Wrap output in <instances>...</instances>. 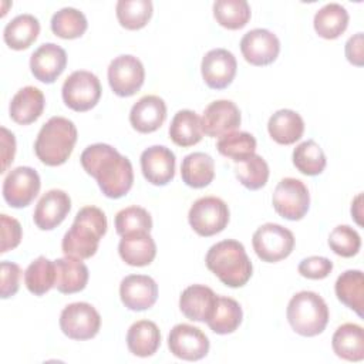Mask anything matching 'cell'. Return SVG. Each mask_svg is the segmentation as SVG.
Segmentation results:
<instances>
[{
  "label": "cell",
  "mask_w": 364,
  "mask_h": 364,
  "mask_svg": "<svg viewBox=\"0 0 364 364\" xmlns=\"http://www.w3.org/2000/svg\"><path fill=\"white\" fill-rule=\"evenodd\" d=\"M336 296L348 309L363 317L364 276L361 270H346L336 280Z\"/></svg>",
  "instance_id": "obj_32"
},
{
  "label": "cell",
  "mask_w": 364,
  "mask_h": 364,
  "mask_svg": "<svg viewBox=\"0 0 364 364\" xmlns=\"http://www.w3.org/2000/svg\"><path fill=\"white\" fill-rule=\"evenodd\" d=\"M107 216L97 206L81 208L71 228L63 237L61 249L65 256L90 259L98 250V243L107 232Z\"/></svg>",
  "instance_id": "obj_2"
},
{
  "label": "cell",
  "mask_w": 364,
  "mask_h": 364,
  "mask_svg": "<svg viewBox=\"0 0 364 364\" xmlns=\"http://www.w3.org/2000/svg\"><path fill=\"white\" fill-rule=\"evenodd\" d=\"M240 121V111L235 102L229 100H218L205 108L202 129L208 136H223L237 129Z\"/></svg>",
  "instance_id": "obj_16"
},
{
  "label": "cell",
  "mask_w": 364,
  "mask_h": 364,
  "mask_svg": "<svg viewBox=\"0 0 364 364\" xmlns=\"http://www.w3.org/2000/svg\"><path fill=\"white\" fill-rule=\"evenodd\" d=\"M346 57L347 60L357 67L364 64V53H363V33H357L351 36L346 43Z\"/></svg>",
  "instance_id": "obj_47"
},
{
  "label": "cell",
  "mask_w": 364,
  "mask_h": 364,
  "mask_svg": "<svg viewBox=\"0 0 364 364\" xmlns=\"http://www.w3.org/2000/svg\"><path fill=\"white\" fill-rule=\"evenodd\" d=\"M169 136L173 144L182 148L198 144L203 136L202 118L191 109L178 111L171 121Z\"/></svg>",
  "instance_id": "obj_29"
},
{
  "label": "cell",
  "mask_w": 364,
  "mask_h": 364,
  "mask_svg": "<svg viewBox=\"0 0 364 364\" xmlns=\"http://www.w3.org/2000/svg\"><path fill=\"white\" fill-rule=\"evenodd\" d=\"M331 347L337 357L347 361H361L364 358V331L354 323L341 324L333 334Z\"/></svg>",
  "instance_id": "obj_26"
},
{
  "label": "cell",
  "mask_w": 364,
  "mask_h": 364,
  "mask_svg": "<svg viewBox=\"0 0 364 364\" xmlns=\"http://www.w3.org/2000/svg\"><path fill=\"white\" fill-rule=\"evenodd\" d=\"M46 100L41 90L33 85L20 88L10 101V117L20 125H28L40 118L44 111Z\"/></svg>",
  "instance_id": "obj_23"
},
{
  "label": "cell",
  "mask_w": 364,
  "mask_h": 364,
  "mask_svg": "<svg viewBox=\"0 0 364 364\" xmlns=\"http://www.w3.org/2000/svg\"><path fill=\"white\" fill-rule=\"evenodd\" d=\"M24 283L34 296L46 294L55 287V264L46 256H38L24 272Z\"/></svg>",
  "instance_id": "obj_35"
},
{
  "label": "cell",
  "mask_w": 364,
  "mask_h": 364,
  "mask_svg": "<svg viewBox=\"0 0 364 364\" xmlns=\"http://www.w3.org/2000/svg\"><path fill=\"white\" fill-rule=\"evenodd\" d=\"M41 186L37 171L30 166L11 169L3 182V198L11 208L28 206Z\"/></svg>",
  "instance_id": "obj_12"
},
{
  "label": "cell",
  "mask_w": 364,
  "mask_h": 364,
  "mask_svg": "<svg viewBox=\"0 0 364 364\" xmlns=\"http://www.w3.org/2000/svg\"><path fill=\"white\" fill-rule=\"evenodd\" d=\"M216 148L223 156H228L235 162H239L255 154L256 139L252 134L245 131L229 132L219 138Z\"/></svg>",
  "instance_id": "obj_41"
},
{
  "label": "cell",
  "mask_w": 364,
  "mask_h": 364,
  "mask_svg": "<svg viewBox=\"0 0 364 364\" xmlns=\"http://www.w3.org/2000/svg\"><path fill=\"white\" fill-rule=\"evenodd\" d=\"M70 209L71 199L68 193L61 189H51L40 198L33 213V220L38 229L51 230L65 219Z\"/></svg>",
  "instance_id": "obj_20"
},
{
  "label": "cell",
  "mask_w": 364,
  "mask_h": 364,
  "mask_svg": "<svg viewBox=\"0 0 364 364\" xmlns=\"http://www.w3.org/2000/svg\"><path fill=\"white\" fill-rule=\"evenodd\" d=\"M205 262L206 267L228 287H242L252 277V262L245 246L235 239H226L210 246Z\"/></svg>",
  "instance_id": "obj_3"
},
{
  "label": "cell",
  "mask_w": 364,
  "mask_h": 364,
  "mask_svg": "<svg viewBox=\"0 0 364 364\" xmlns=\"http://www.w3.org/2000/svg\"><path fill=\"white\" fill-rule=\"evenodd\" d=\"M118 253L129 266H146L156 256V245L149 232H134L121 236Z\"/></svg>",
  "instance_id": "obj_24"
},
{
  "label": "cell",
  "mask_w": 364,
  "mask_h": 364,
  "mask_svg": "<svg viewBox=\"0 0 364 364\" xmlns=\"http://www.w3.org/2000/svg\"><path fill=\"white\" fill-rule=\"evenodd\" d=\"M235 173L245 188L257 191L263 188L269 179V165L260 155L253 154L243 161L235 162Z\"/></svg>",
  "instance_id": "obj_39"
},
{
  "label": "cell",
  "mask_w": 364,
  "mask_h": 364,
  "mask_svg": "<svg viewBox=\"0 0 364 364\" xmlns=\"http://www.w3.org/2000/svg\"><path fill=\"white\" fill-rule=\"evenodd\" d=\"M151 0H119L115 6L117 18L127 30H139L152 16Z\"/></svg>",
  "instance_id": "obj_40"
},
{
  "label": "cell",
  "mask_w": 364,
  "mask_h": 364,
  "mask_svg": "<svg viewBox=\"0 0 364 364\" xmlns=\"http://www.w3.org/2000/svg\"><path fill=\"white\" fill-rule=\"evenodd\" d=\"M361 199H363V195L358 193L355 196V199L353 200V203H351V215L354 216V219L358 225H361V219H360V216H361Z\"/></svg>",
  "instance_id": "obj_49"
},
{
  "label": "cell",
  "mask_w": 364,
  "mask_h": 364,
  "mask_svg": "<svg viewBox=\"0 0 364 364\" xmlns=\"http://www.w3.org/2000/svg\"><path fill=\"white\" fill-rule=\"evenodd\" d=\"M80 161L84 171L97 181L107 198H122L132 188V164L114 146L102 142L92 144L82 151Z\"/></svg>",
  "instance_id": "obj_1"
},
{
  "label": "cell",
  "mask_w": 364,
  "mask_h": 364,
  "mask_svg": "<svg viewBox=\"0 0 364 364\" xmlns=\"http://www.w3.org/2000/svg\"><path fill=\"white\" fill-rule=\"evenodd\" d=\"M166 119L165 101L158 95H144L131 108L129 122L141 134L156 131Z\"/></svg>",
  "instance_id": "obj_21"
},
{
  "label": "cell",
  "mask_w": 364,
  "mask_h": 364,
  "mask_svg": "<svg viewBox=\"0 0 364 364\" xmlns=\"http://www.w3.org/2000/svg\"><path fill=\"white\" fill-rule=\"evenodd\" d=\"M55 287L60 293L73 294L85 289L88 282V267L81 259L65 256L54 260Z\"/></svg>",
  "instance_id": "obj_25"
},
{
  "label": "cell",
  "mask_w": 364,
  "mask_h": 364,
  "mask_svg": "<svg viewBox=\"0 0 364 364\" xmlns=\"http://www.w3.org/2000/svg\"><path fill=\"white\" fill-rule=\"evenodd\" d=\"M101 84L95 74L78 70L65 78L61 95L68 108L84 112L97 105L101 98Z\"/></svg>",
  "instance_id": "obj_8"
},
{
  "label": "cell",
  "mask_w": 364,
  "mask_h": 364,
  "mask_svg": "<svg viewBox=\"0 0 364 364\" xmlns=\"http://www.w3.org/2000/svg\"><path fill=\"white\" fill-rule=\"evenodd\" d=\"M267 131L277 144L291 145L303 136L304 121L293 109H279L269 118Z\"/></svg>",
  "instance_id": "obj_27"
},
{
  "label": "cell",
  "mask_w": 364,
  "mask_h": 364,
  "mask_svg": "<svg viewBox=\"0 0 364 364\" xmlns=\"http://www.w3.org/2000/svg\"><path fill=\"white\" fill-rule=\"evenodd\" d=\"M236 58L226 48H213L208 51L200 64L203 81L213 90H223L230 85L236 75Z\"/></svg>",
  "instance_id": "obj_15"
},
{
  "label": "cell",
  "mask_w": 364,
  "mask_h": 364,
  "mask_svg": "<svg viewBox=\"0 0 364 364\" xmlns=\"http://www.w3.org/2000/svg\"><path fill=\"white\" fill-rule=\"evenodd\" d=\"M326 164L327 159L321 146L313 139L299 144L293 151V165L304 175H320L324 171Z\"/></svg>",
  "instance_id": "obj_38"
},
{
  "label": "cell",
  "mask_w": 364,
  "mask_h": 364,
  "mask_svg": "<svg viewBox=\"0 0 364 364\" xmlns=\"http://www.w3.org/2000/svg\"><path fill=\"white\" fill-rule=\"evenodd\" d=\"M242 318V307L235 299L218 296L216 304L206 324L216 334H230L240 326Z\"/></svg>",
  "instance_id": "obj_33"
},
{
  "label": "cell",
  "mask_w": 364,
  "mask_h": 364,
  "mask_svg": "<svg viewBox=\"0 0 364 364\" xmlns=\"http://www.w3.org/2000/svg\"><path fill=\"white\" fill-rule=\"evenodd\" d=\"M272 203L274 210L287 220H300L309 210L307 186L296 178H283L274 188Z\"/></svg>",
  "instance_id": "obj_10"
},
{
  "label": "cell",
  "mask_w": 364,
  "mask_h": 364,
  "mask_svg": "<svg viewBox=\"0 0 364 364\" xmlns=\"http://www.w3.org/2000/svg\"><path fill=\"white\" fill-rule=\"evenodd\" d=\"M188 220L199 236H213L220 233L229 223V208L216 196H203L193 202Z\"/></svg>",
  "instance_id": "obj_6"
},
{
  "label": "cell",
  "mask_w": 364,
  "mask_h": 364,
  "mask_svg": "<svg viewBox=\"0 0 364 364\" xmlns=\"http://www.w3.org/2000/svg\"><path fill=\"white\" fill-rule=\"evenodd\" d=\"M141 169L149 183L164 186L175 176V154L164 145H152L141 154Z\"/></svg>",
  "instance_id": "obj_18"
},
{
  "label": "cell",
  "mask_w": 364,
  "mask_h": 364,
  "mask_svg": "<svg viewBox=\"0 0 364 364\" xmlns=\"http://www.w3.org/2000/svg\"><path fill=\"white\" fill-rule=\"evenodd\" d=\"M213 16L222 27L239 30L250 20V6L246 0H216Z\"/></svg>",
  "instance_id": "obj_37"
},
{
  "label": "cell",
  "mask_w": 364,
  "mask_h": 364,
  "mask_svg": "<svg viewBox=\"0 0 364 364\" xmlns=\"http://www.w3.org/2000/svg\"><path fill=\"white\" fill-rule=\"evenodd\" d=\"M313 26L320 37L326 40H334L346 31L348 26V13L341 4L328 3L317 10L314 14Z\"/></svg>",
  "instance_id": "obj_34"
},
{
  "label": "cell",
  "mask_w": 364,
  "mask_h": 364,
  "mask_svg": "<svg viewBox=\"0 0 364 364\" xmlns=\"http://www.w3.org/2000/svg\"><path fill=\"white\" fill-rule=\"evenodd\" d=\"M51 31L64 40L81 37L87 27V18L82 11L74 7H63L51 17Z\"/></svg>",
  "instance_id": "obj_36"
},
{
  "label": "cell",
  "mask_w": 364,
  "mask_h": 364,
  "mask_svg": "<svg viewBox=\"0 0 364 364\" xmlns=\"http://www.w3.org/2000/svg\"><path fill=\"white\" fill-rule=\"evenodd\" d=\"M67 65V53L54 43L41 44L30 57V70L36 80L51 84Z\"/></svg>",
  "instance_id": "obj_19"
},
{
  "label": "cell",
  "mask_w": 364,
  "mask_h": 364,
  "mask_svg": "<svg viewBox=\"0 0 364 364\" xmlns=\"http://www.w3.org/2000/svg\"><path fill=\"white\" fill-rule=\"evenodd\" d=\"M240 51L252 65H269L280 53V41L276 34L266 28H253L240 40Z\"/></svg>",
  "instance_id": "obj_14"
},
{
  "label": "cell",
  "mask_w": 364,
  "mask_h": 364,
  "mask_svg": "<svg viewBox=\"0 0 364 364\" xmlns=\"http://www.w3.org/2000/svg\"><path fill=\"white\" fill-rule=\"evenodd\" d=\"M21 269L18 264L11 262H1V299L14 296L20 286Z\"/></svg>",
  "instance_id": "obj_46"
},
{
  "label": "cell",
  "mask_w": 364,
  "mask_h": 364,
  "mask_svg": "<svg viewBox=\"0 0 364 364\" xmlns=\"http://www.w3.org/2000/svg\"><path fill=\"white\" fill-rule=\"evenodd\" d=\"M119 297L127 309L142 311L155 304L158 299V284L149 276L129 274L121 280Z\"/></svg>",
  "instance_id": "obj_17"
},
{
  "label": "cell",
  "mask_w": 364,
  "mask_h": 364,
  "mask_svg": "<svg viewBox=\"0 0 364 364\" xmlns=\"http://www.w3.org/2000/svg\"><path fill=\"white\" fill-rule=\"evenodd\" d=\"M75 142L77 128L74 122L64 117H51L38 131L34 152L43 164L58 166L70 158Z\"/></svg>",
  "instance_id": "obj_4"
},
{
  "label": "cell",
  "mask_w": 364,
  "mask_h": 364,
  "mask_svg": "<svg viewBox=\"0 0 364 364\" xmlns=\"http://www.w3.org/2000/svg\"><path fill=\"white\" fill-rule=\"evenodd\" d=\"M115 229L119 236L134 232H149L152 229V218L141 206H128L117 213Z\"/></svg>",
  "instance_id": "obj_42"
},
{
  "label": "cell",
  "mask_w": 364,
  "mask_h": 364,
  "mask_svg": "<svg viewBox=\"0 0 364 364\" xmlns=\"http://www.w3.org/2000/svg\"><path fill=\"white\" fill-rule=\"evenodd\" d=\"M101 327V316L94 306L77 301L65 306L60 314L61 331L73 340H90L95 337Z\"/></svg>",
  "instance_id": "obj_9"
},
{
  "label": "cell",
  "mask_w": 364,
  "mask_h": 364,
  "mask_svg": "<svg viewBox=\"0 0 364 364\" xmlns=\"http://www.w3.org/2000/svg\"><path fill=\"white\" fill-rule=\"evenodd\" d=\"M40 23L33 14H18L10 20L3 31L4 43L13 50L28 48L38 37Z\"/></svg>",
  "instance_id": "obj_30"
},
{
  "label": "cell",
  "mask_w": 364,
  "mask_h": 364,
  "mask_svg": "<svg viewBox=\"0 0 364 364\" xmlns=\"http://www.w3.org/2000/svg\"><path fill=\"white\" fill-rule=\"evenodd\" d=\"M0 132H1V159H3V166L0 172H6L9 165L13 162V158L16 154V138L4 127L0 128Z\"/></svg>",
  "instance_id": "obj_48"
},
{
  "label": "cell",
  "mask_w": 364,
  "mask_h": 364,
  "mask_svg": "<svg viewBox=\"0 0 364 364\" xmlns=\"http://www.w3.org/2000/svg\"><path fill=\"white\" fill-rule=\"evenodd\" d=\"M333 270V262L324 256H310L299 263V273L311 280L327 277Z\"/></svg>",
  "instance_id": "obj_44"
},
{
  "label": "cell",
  "mask_w": 364,
  "mask_h": 364,
  "mask_svg": "<svg viewBox=\"0 0 364 364\" xmlns=\"http://www.w3.org/2000/svg\"><path fill=\"white\" fill-rule=\"evenodd\" d=\"M328 246L341 257H353L361 247V237L351 226L338 225L328 236Z\"/></svg>",
  "instance_id": "obj_43"
},
{
  "label": "cell",
  "mask_w": 364,
  "mask_h": 364,
  "mask_svg": "<svg viewBox=\"0 0 364 364\" xmlns=\"http://www.w3.org/2000/svg\"><path fill=\"white\" fill-rule=\"evenodd\" d=\"M161 344V333L158 326L151 320H139L134 323L127 333L128 350L136 357H151Z\"/></svg>",
  "instance_id": "obj_28"
},
{
  "label": "cell",
  "mask_w": 364,
  "mask_h": 364,
  "mask_svg": "<svg viewBox=\"0 0 364 364\" xmlns=\"http://www.w3.org/2000/svg\"><path fill=\"white\" fill-rule=\"evenodd\" d=\"M168 347L171 353L186 361H198L206 357L209 351V340L205 333L191 324H176L168 336Z\"/></svg>",
  "instance_id": "obj_13"
},
{
  "label": "cell",
  "mask_w": 364,
  "mask_h": 364,
  "mask_svg": "<svg viewBox=\"0 0 364 364\" xmlns=\"http://www.w3.org/2000/svg\"><path fill=\"white\" fill-rule=\"evenodd\" d=\"M1 247L0 252L6 253L18 246L21 240V225L17 219L10 218L9 215H1Z\"/></svg>",
  "instance_id": "obj_45"
},
{
  "label": "cell",
  "mask_w": 364,
  "mask_h": 364,
  "mask_svg": "<svg viewBox=\"0 0 364 364\" xmlns=\"http://www.w3.org/2000/svg\"><path fill=\"white\" fill-rule=\"evenodd\" d=\"M252 245L257 257L267 263L286 259L294 249L293 233L277 223H264L256 229Z\"/></svg>",
  "instance_id": "obj_7"
},
{
  "label": "cell",
  "mask_w": 364,
  "mask_h": 364,
  "mask_svg": "<svg viewBox=\"0 0 364 364\" xmlns=\"http://www.w3.org/2000/svg\"><path fill=\"white\" fill-rule=\"evenodd\" d=\"M182 181L195 189L208 186L215 178V162L205 152H192L186 155L181 165Z\"/></svg>",
  "instance_id": "obj_31"
},
{
  "label": "cell",
  "mask_w": 364,
  "mask_h": 364,
  "mask_svg": "<svg viewBox=\"0 0 364 364\" xmlns=\"http://www.w3.org/2000/svg\"><path fill=\"white\" fill-rule=\"evenodd\" d=\"M291 328L303 337H314L324 331L328 323V307L324 299L314 291L296 293L286 310Z\"/></svg>",
  "instance_id": "obj_5"
},
{
  "label": "cell",
  "mask_w": 364,
  "mask_h": 364,
  "mask_svg": "<svg viewBox=\"0 0 364 364\" xmlns=\"http://www.w3.org/2000/svg\"><path fill=\"white\" fill-rule=\"evenodd\" d=\"M218 296L213 290L203 284L188 286L179 297V309L182 314L192 321H208Z\"/></svg>",
  "instance_id": "obj_22"
},
{
  "label": "cell",
  "mask_w": 364,
  "mask_h": 364,
  "mask_svg": "<svg viewBox=\"0 0 364 364\" xmlns=\"http://www.w3.org/2000/svg\"><path fill=\"white\" fill-rule=\"evenodd\" d=\"M144 80L145 68L135 55H118L108 65V82L118 97L134 95L142 87Z\"/></svg>",
  "instance_id": "obj_11"
}]
</instances>
